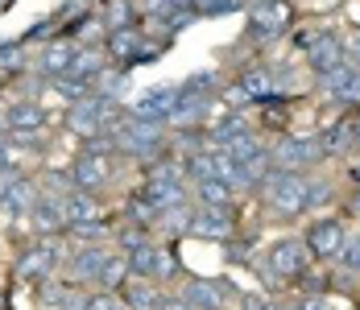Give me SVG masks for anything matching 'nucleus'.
<instances>
[{
  "label": "nucleus",
  "instance_id": "obj_28",
  "mask_svg": "<svg viewBox=\"0 0 360 310\" xmlns=\"http://www.w3.org/2000/svg\"><path fill=\"white\" fill-rule=\"evenodd\" d=\"M124 277H129V257H108V269H104L100 285H120Z\"/></svg>",
  "mask_w": 360,
  "mask_h": 310
},
{
  "label": "nucleus",
  "instance_id": "obj_7",
  "mask_svg": "<svg viewBox=\"0 0 360 310\" xmlns=\"http://www.w3.org/2000/svg\"><path fill=\"white\" fill-rule=\"evenodd\" d=\"M274 162H278V170H298V166H311V162H319L323 157V145L315 137H298V133H290L274 145V153H269Z\"/></svg>",
  "mask_w": 360,
  "mask_h": 310
},
{
  "label": "nucleus",
  "instance_id": "obj_3",
  "mask_svg": "<svg viewBox=\"0 0 360 310\" xmlns=\"http://www.w3.org/2000/svg\"><path fill=\"white\" fill-rule=\"evenodd\" d=\"M67 124H71V133L79 137H100V133H112V124H116V108H112V96H96V91H87L83 100H75L67 108Z\"/></svg>",
  "mask_w": 360,
  "mask_h": 310
},
{
  "label": "nucleus",
  "instance_id": "obj_20",
  "mask_svg": "<svg viewBox=\"0 0 360 310\" xmlns=\"http://www.w3.org/2000/svg\"><path fill=\"white\" fill-rule=\"evenodd\" d=\"M4 120H8L13 133H34V129H41V120H46V108L37 100H17L4 112Z\"/></svg>",
  "mask_w": 360,
  "mask_h": 310
},
{
  "label": "nucleus",
  "instance_id": "obj_6",
  "mask_svg": "<svg viewBox=\"0 0 360 310\" xmlns=\"http://www.w3.org/2000/svg\"><path fill=\"white\" fill-rule=\"evenodd\" d=\"M294 21V8L290 0H252L249 4V30L257 37H278L290 30Z\"/></svg>",
  "mask_w": 360,
  "mask_h": 310
},
{
  "label": "nucleus",
  "instance_id": "obj_15",
  "mask_svg": "<svg viewBox=\"0 0 360 310\" xmlns=\"http://www.w3.org/2000/svg\"><path fill=\"white\" fill-rule=\"evenodd\" d=\"M162 302V294H158V281H149V277H137L129 269V277L120 281V306L124 310H153Z\"/></svg>",
  "mask_w": 360,
  "mask_h": 310
},
{
  "label": "nucleus",
  "instance_id": "obj_13",
  "mask_svg": "<svg viewBox=\"0 0 360 310\" xmlns=\"http://www.w3.org/2000/svg\"><path fill=\"white\" fill-rule=\"evenodd\" d=\"M186 232H191V236H203V240H228V236L236 232V224H232V211L199 207V211H191Z\"/></svg>",
  "mask_w": 360,
  "mask_h": 310
},
{
  "label": "nucleus",
  "instance_id": "obj_24",
  "mask_svg": "<svg viewBox=\"0 0 360 310\" xmlns=\"http://www.w3.org/2000/svg\"><path fill=\"white\" fill-rule=\"evenodd\" d=\"M25 58H30L25 41H0V75H17V70H25Z\"/></svg>",
  "mask_w": 360,
  "mask_h": 310
},
{
  "label": "nucleus",
  "instance_id": "obj_39",
  "mask_svg": "<svg viewBox=\"0 0 360 310\" xmlns=\"http://www.w3.org/2000/svg\"><path fill=\"white\" fill-rule=\"evenodd\" d=\"M0 8H4V0H0Z\"/></svg>",
  "mask_w": 360,
  "mask_h": 310
},
{
  "label": "nucleus",
  "instance_id": "obj_26",
  "mask_svg": "<svg viewBox=\"0 0 360 310\" xmlns=\"http://www.w3.org/2000/svg\"><path fill=\"white\" fill-rule=\"evenodd\" d=\"M340 265H344L348 273H360V232L344 240V248H340Z\"/></svg>",
  "mask_w": 360,
  "mask_h": 310
},
{
  "label": "nucleus",
  "instance_id": "obj_14",
  "mask_svg": "<svg viewBox=\"0 0 360 310\" xmlns=\"http://www.w3.org/2000/svg\"><path fill=\"white\" fill-rule=\"evenodd\" d=\"M30 224H34V232L41 236H54V232H63L67 228V207L58 195H37L34 207H30Z\"/></svg>",
  "mask_w": 360,
  "mask_h": 310
},
{
  "label": "nucleus",
  "instance_id": "obj_21",
  "mask_svg": "<svg viewBox=\"0 0 360 310\" xmlns=\"http://www.w3.org/2000/svg\"><path fill=\"white\" fill-rule=\"evenodd\" d=\"M195 203L216 207V211H232V186L219 178H195Z\"/></svg>",
  "mask_w": 360,
  "mask_h": 310
},
{
  "label": "nucleus",
  "instance_id": "obj_36",
  "mask_svg": "<svg viewBox=\"0 0 360 310\" xmlns=\"http://www.w3.org/2000/svg\"><path fill=\"white\" fill-rule=\"evenodd\" d=\"M352 145L360 149V120H352Z\"/></svg>",
  "mask_w": 360,
  "mask_h": 310
},
{
  "label": "nucleus",
  "instance_id": "obj_27",
  "mask_svg": "<svg viewBox=\"0 0 360 310\" xmlns=\"http://www.w3.org/2000/svg\"><path fill=\"white\" fill-rule=\"evenodd\" d=\"M335 100H340V103H356V108H360V67H352V75L344 79V87L335 91Z\"/></svg>",
  "mask_w": 360,
  "mask_h": 310
},
{
  "label": "nucleus",
  "instance_id": "obj_8",
  "mask_svg": "<svg viewBox=\"0 0 360 310\" xmlns=\"http://www.w3.org/2000/svg\"><path fill=\"white\" fill-rule=\"evenodd\" d=\"M58 265H63V248H58V240H54V236H41V240L21 257V277H25V281H46Z\"/></svg>",
  "mask_w": 360,
  "mask_h": 310
},
{
  "label": "nucleus",
  "instance_id": "obj_5",
  "mask_svg": "<svg viewBox=\"0 0 360 310\" xmlns=\"http://www.w3.org/2000/svg\"><path fill=\"white\" fill-rule=\"evenodd\" d=\"M129 269L137 277H149V281H170V277L179 273V257L170 248H162V244L141 240L129 252Z\"/></svg>",
  "mask_w": 360,
  "mask_h": 310
},
{
  "label": "nucleus",
  "instance_id": "obj_23",
  "mask_svg": "<svg viewBox=\"0 0 360 310\" xmlns=\"http://www.w3.org/2000/svg\"><path fill=\"white\" fill-rule=\"evenodd\" d=\"M240 91H245V100H274V96H278V91H274V75L265 67L245 70V75H240Z\"/></svg>",
  "mask_w": 360,
  "mask_h": 310
},
{
  "label": "nucleus",
  "instance_id": "obj_4",
  "mask_svg": "<svg viewBox=\"0 0 360 310\" xmlns=\"http://www.w3.org/2000/svg\"><path fill=\"white\" fill-rule=\"evenodd\" d=\"M311 265V248L307 240H274L265 248V261H261V273H269L274 281H298Z\"/></svg>",
  "mask_w": 360,
  "mask_h": 310
},
{
  "label": "nucleus",
  "instance_id": "obj_18",
  "mask_svg": "<svg viewBox=\"0 0 360 310\" xmlns=\"http://www.w3.org/2000/svg\"><path fill=\"white\" fill-rule=\"evenodd\" d=\"M179 298L191 310H219L224 306V290H219L216 281H199V277H191V281L182 285Z\"/></svg>",
  "mask_w": 360,
  "mask_h": 310
},
{
  "label": "nucleus",
  "instance_id": "obj_16",
  "mask_svg": "<svg viewBox=\"0 0 360 310\" xmlns=\"http://www.w3.org/2000/svg\"><path fill=\"white\" fill-rule=\"evenodd\" d=\"M307 63L315 75H327V70H335L344 63V41L335 34H315V41L307 46Z\"/></svg>",
  "mask_w": 360,
  "mask_h": 310
},
{
  "label": "nucleus",
  "instance_id": "obj_29",
  "mask_svg": "<svg viewBox=\"0 0 360 310\" xmlns=\"http://www.w3.org/2000/svg\"><path fill=\"white\" fill-rule=\"evenodd\" d=\"M129 17H133V4H129V0H116V4H112V13H108V25H112V30H124V25H129Z\"/></svg>",
  "mask_w": 360,
  "mask_h": 310
},
{
  "label": "nucleus",
  "instance_id": "obj_33",
  "mask_svg": "<svg viewBox=\"0 0 360 310\" xmlns=\"http://www.w3.org/2000/svg\"><path fill=\"white\" fill-rule=\"evenodd\" d=\"M294 310H327V302L319 298V294H311V298H298V306Z\"/></svg>",
  "mask_w": 360,
  "mask_h": 310
},
{
  "label": "nucleus",
  "instance_id": "obj_31",
  "mask_svg": "<svg viewBox=\"0 0 360 310\" xmlns=\"http://www.w3.org/2000/svg\"><path fill=\"white\" fill-rule=\"evenodd\" d=\"M83 310H124V306H116L108 294H96V298H87V306Z\"/></svg>",
  "mask_w": 360,
  "mask_h": 310
},
{
  "label": "nucleus",
  "instance_id": "obj_32",
  "mask_svg": "<svg viewBox=\"0 0 360 310\" xmlns=\"http://www.w3.org/2000/svg\"><path fill=\"white\" fill-rule=\"evenodd\" d=\"M240 306H245V310H265L269 302H265V294H245V298H240Z\"/></svg>",
  "mask_w": 360,
  "mask_h": 310
},
{
  "label": "nucleus",
  "instance_id": "obj_38",
  "mask_svg": "<svg viewBox=\"0 0 360 310\" xmlns=\"http://www.w3.org/2000/svg\"><path fill=\"white\" fill-rule=\"evenodd\" d=\"M265 310H282V306H274V302H269V306H265Z\"/></svg>",
  "mask_w": 360,
  "mask_h": 310
},
{
  "label": "nucleus",
  "instance_id": "obj_30",
  "mask_svg": "<svg viewBox=\"0 0 360 310\" xmlns=\"http://www.w3.org/2000/svg\"><path fill=\"white\" fill-rule=\"evenodd\" d=\"M344 63H352V67H360V34L344 41Z\"/></svg>",
  "mask_w": 360,
  "mask_h": 310
},
{
  "label": "nucleus",
  "instance_id": "obj_1",
  "mask_svg": "<svg viewBox=\"0 0 360 310\" xmlns=\"http://www.w3.org/2000/svg\"><path fill=\"white\" fill-rule=\"evenodd\" d=\"M261 190H265V203L274 207L278 215H302V211H311V178H302L298 170L269 174L261 182Z\"/></svg>",
  "mask_w": 360,
  "mask_h": 310
},
{
  "label": "nucleus",
  "instance_id": "obj_25",
  "mask_svg": "<svg viewBox=\"0 0 360 310\" xmlns=\"http://www.w3.org/2000/svg\"><path fill=\"white\" fill-rule=\"evenodd\" d=\"M108 50L116 54V58H129V54L137 50V30H133V25H124V30H112Z\"/></svg>",
  "mask_w": 360,
  "mask_h": 310
},
{
  "label": "nucleus",
  "instance_id": "obj_17",
  "mask_svg": "<svg viewBox=\"0 0 360 310\" xmlns=\"http://www.w3.org/2000/svg\"><path fill=\"white\" fill-rule=\"evenodd\" d=\"M71 58H75V41L54 37V41H46V50H41V58H37V70H41L46 79H58V75H67Z\"/></svg>",
  "mask_w": 360,
  "mask_h": 310
},
{
  "label": "nucleus",
  "instance_id": "obj_35",
  "mask_svg": "<svg viewBox=\"0 0 360 310\" xmlns=\"http://www.w3.org/2000/svg\"><path fill=\"white\" fill-rule=\"evenodd\" d=\"M13 166V157H8V149H4V141H0V170H8Z\"/></svg>",
  "mask_w": 360,
  "mask_h": 310
},
{
  "label": "nucleus",
  "instance_id": "obj_9",
  "mask_svg": "<svg viewBox=\"0 0 360 310\" xmlns=\"http://www.w3.org/2000/svg\"><path fill=\"white\" fill-rule=\"evenodd\" d=\"M34 199H37V186L30 178H21V174H13V170L0 174V211L4 215H30Z\"/></svg>",
  "mask_w": 360,
  "mask_h": 310
},
{
  "label": "nucleus",
  "instance_id": "obj_34",
  "mask_svg": "<svg viewBox=\"0 0 360 310\" xmlns=\"http://www.w3.org/2000/svg\"><path fill=\"white\" fill-rule=\"evenodd\" d=\"M153 310H191V306H186L182 298H162V302H158Z\"/></svg>",
  "mask_w": 360,
  "mask_h": 310
},
{
  "label": "nucleus",
  "instance_id": "obj_40",
  "mask_svg": "<svg viewBox=\"0 0 360 310\" xmlns=\"http://www.w3.org/2000/svg\"><path fill=\"white\" fill-rule=\"evenodd\" d=\"M0 174H4V170H0Z\"/></svg>",
  "mask_w": 360,
  "mask_h": 310
},
{
  "label": "nucleus",
  "instance_id": "obj_10",
  "mask_svg": "<svg viewBox=\"0 0 360 310\" xmlns=\"http://www.w3.org/2000/svg\"><path fill=\"white\" fill-rule=\"evenodd\" d=\"M63 207H67V228H104V203L96 199V190H71Z\"/></svg>",
  "mask_w": 360,
  "mask_h": 310
},
{
  "label": "nucleus",
  "instance_id": "obj_22",
  "mask_svg": "<svg viewBox=\"0 0 360 310\" xmlns=\"http://www.w3.org/2000/svg\"><path fill=\"white\" fill-rule=\"evenodd\" d=\"M67 75L71 79H91V75H104V50L100 46H75V58L71 67H67Z\"/></svg>",
  "mask_w": 360,
  "mask_h": 310
},
{
  "label": "nucleus",
  "instance_id": "obj_2",
  "mask_svg": "<svg viewBox=\"0 0 360 310\" xmlns=\"http://www.w3.org/2000/svg\"><path fill=\"white\" fill-rule=\"evenodd\" d=\"M112 141H116V149L129 153V157H153V153L166 145V124L129 116V120H116V124H112Z\"/></svg>",
  "mask_w": 360,
  "mask_h": 310
},
{
  "label": "nucleus",
  "instance_id": "obj_11",
  "mask_svg": "<svg viewBox=\"0 0 360 310\" xmlns=\"http://www.w3.org/2000/svg\"><path fill=\"white\" fill-rule=\"evenodd\" d=\"M344 240H348V232H344V224H340V219H315V224H311V232H307V248H311V257H319V261L340 257Z\"/></svg>",
  "mask_w": 360,
  "mask_h": 310
},
{
  "label": "nucleus",
  "instance_id": "obj_12",
  "mask_svg": "<svg viewBox=\"0 0 360 310\" xmlns=\"http://www.w3.org/2000/svg\"><path fill=\"white\" fill-rule=\"evenodd\" d=\"M179 91H182V87H149V91H141V96L133 100V116L166 124V120H170V112H174V103H179Z\"/></svg>",
  "mask_w": 360,
  "mask_h": 310
},
{
  "label": "nucleus",
  "instance_id": "obj_37",
  "mask_svg": "<svg viewBox=\"0 0 360 310\" xmlns=\"http://www.w3.org/2000/svg\"><path fill=\"white\" fill-rule=\"evenodd\" d=\"M352 207H356V211H360V190H356V199H352Z\"/></svg>",
  "mask_w": 360,
  "mask_h": 310
},
{
  "label": "nucleus",
  "instance_id": "obj_19",
  "mask_svg": "<svg viewBox=\"0 0 360 310\" xmlns=\"http://www.w3.org/2000/svg\"><path fill=\"white\" fill-rule=\"evenodd\" d=\"M104 269H108V252H104V248L91 244V248H79V252H75L71 273L79 277V281H96V285H100V281H104Z\"/></svg>",
  "mask_w": 360,
  "mask_h": 310
}]
</instances>
